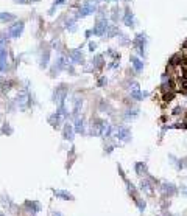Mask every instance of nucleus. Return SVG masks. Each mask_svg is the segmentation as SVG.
<instances>
[{
	"label": "nucleus",
	"mask_w": 187,
	"mask_h": 216,
	"mask_svg": "<svg viewBox=\"0 0 187 216\" xmlns=\"http://www.w3.org/2000/svg\"><path fill=\"white\" fill-rule=\"evenodd\" d=\"M131 96H133L134 100H143V98L148 96V93H147V92H140V90H137V92H131Z\"/></svg>",
	"instance_id": "6ab92c4d"
},
{
	"label": "nucleus",
	"mask_w": 187,
	"mask_h": 216,
	"mask_svg": "<svg viewBox=\"0 0 187 216\" xmlns=\"http://www.w3.org/2000/svg\"><path fill=\"white\" fill-rule=\"evenodd\" d=\"M24 25H25V23H24L22 20H20V22H16V23L9 28V31H8V33H9V36H11V38H14V39H16V38H19V36L22 34V31H24Z\"/></svg>",
	"instance_id": "39448f33"
},
{
	"label": "nucleus",
	"mask_w": 187,
	"mask_h": 216,
	"mask_svg": "<svg viewBox=\"0 0 187 216\" xmlns=\"http://www.w3.org/2000/svg\"><path fill=\"white\" fill-rule=\"evenodd\" d=\"M81 104H83V100H80L78 96L73 100V115H78V112H80V107H81Z\"/></svg>",
	"instance_id": "a211bd4d"
},
{
	"label": "nucleus",
	"mask_w": 187,
	"mask_h": 216,
	"mask_svg": "<svg viewBox=\"0 0 187 216\" xmlns=\"http://www.w3.org/2000/svg\"><path fill=\"white\" fill-rule=\"evenodd\" d=\"M11 20H14V16H13V14L0 13V22H11Z\"/></svg>",
	"instance_id": "aec40b11"
},
{
	"label": "nucleus",
	"mask_w": 187,
	"mask_h": 216,
	"mask_svg": "<svg viewBox=\"0 0 187 216\" xmlns=\"http://www.w3.org/2000/svg\"><path fill=\"white\" fill-rule=\"evenodd\" d=\"M66 95H67V89H66V86L56 87V90H55V95H53V98H55V103H56L58 106H62V104H64V100H66Z\"/></svg>",
	"instance_id": "7ed1b4c3"
},
{
	"label": "nucleus",
	"mask_w": 187,
	"mask_h": 216,
	"mask_svg": "<svg viewBox=\"0 0 187 216\" xmlns=\"http://www.w3.org/2000/svg\"><path fill=\"white\" fill-rule=\"evenodd\" d=\"M66 117H67V112H66V106L62 104V106H59V111H58L55 115H51V117L48 118V121H50V125H51V126H55V128H56V126H59V125H61V121H62Z\"/></svg>",
	"instance_id": "f257e3e1"
},
{
	"label": "nucleus",
	"mask_w": 187,
	"mask_h": 216,
	"mask_svg": "<svg viewBox=\"0 0 187 216\" xmlns=\"http://www.w3.org/2000/svg\"><path fill=\"white\" fill-rule=\"evenodd\" d=\"M75 131L78 134H84V120L83 118H77V121H75Z\"/></svg>",
	"instance_id": "f3484780"
},
{
	"label": "nucleus",
	"mask_w": 187,
	"mask_h": 216,
	"mask_svg": "<svg viewBox=\"0 0 187 216\" xmlns=\"http://www.w3.org/2000/svg\"><path fill=\"white\" fill-rule=\"evenodd\" d=\"M133 44H134L136 50L139 51V54L143 56V53H145V34H137Z\"/></svg>",
	"instance_id": "0eeeda50"
},
{
	"label": "nucleus",
	"mask_w": 187,
	"mask_h": 216,
	"mask_svg": "<svg viewBox=\"0 0 187 216\" xmlns=\"http://www.w3.org/2000/svg\"><path fill=\"white\" fill-rule=\"evenodd\" d=\"M94 11H95V5H94L92 2H86V3L80 8L78 17H84V16H88V14H92Z\"/></svg>",
	"instance_id": "6e6552de"
},
{
	"label": "nucleus",
	"mask_w": 187,
	"mask_h": 216,
	"mask_svg": "<svg viewBox=\"0 0 187 216\" xmlns=\"http://www.w3.org/2000/svg\"><path fill=\"white\" fill-rule=\"evenodd\" d=\"M64 138L66 140H73V128L70 125L64 126Z\"/></svg>",
	"instance_id": "dca6fc26"
},
{
	"label": "nucleus",
	"mask_w": 187,
	"mask_h": 216,
	"mask_svg": "<svg viewBox=\"0 0 187 216\" xmlns=\"http://www.w3.org/2000/svg\"><path fill=\"white\" fill-rule=\"evenodd\" d=\"M114 135L119 140H122V141H128L131 138V131L128 129L126 126H119V128H115V131H114Z\"/></svg>",
	"instance_id": "20e7f679"
},
{
	"label": "nucleus",
	"mask_w": 187,
	"mask_h": 216,
	"mask_svg": "<svg viewBox=\"0 0 187 216\" xmlns=\"http://www.w3.org/2000/svg\"><path fill=\"white\" fill-rule=\"evenodd\" d=\"M61 3H64V0H56V2H55V6H56V5H61Z\"/></svg>",
	"instance_id": "c85d7f7f"
},
{
	"label": "nucleus",
	"mask_w": 187,
	"mask_h": 216,
	"mask_svg": "<svg viewBox=\"0 0 187 216\" xmlns=\"http://www.w3.org/2000/svg\"><path fill=\"white\" fill-rule=\"evenodd\" d=\"M0 216H5V215H3V213H2V212H0Z\"/></svg>",
	"instance_id": "7c9ffc66"
},
{
	"label": "nucleus",
	"mask_w": 187,
	"mask_h": 216,
	"mask_svg": "<svg viewBox=\"0 0 187 216\" xmlns=\"http://www.w3.org/2000/svg\"><path fill=\"white\" fill-rule=\"evenodd\" d=\"M130 90L131 92H137V90H140V87L137 83H131V86H130Z\"/></svg>",
	"instance_id": "393cba45"
},
{
	"label": "nucleus",
	"mask_w": 187,
	"mask_h": 216,
	"mask_svg": "<svg viewBox=\"0 0 187 216\" xmlns=\"http://www.w3.org/2000/svg\"><path fill=\"white\" fill-rule=\"evenodd\" d=\"M161 190H162L164 194H168V196H173V194L176 193V188H175L172 183H162Z\"/></svg>",
	"instance_id": "ddd939ff"
},
{
	"label": "nucleus",
	"mask_w": 187,
	"mask_h": 216,
	"mask_svg": "<svg viewBox=\"0 0 187 216\" xmlns=\"http://www.w3.org/2000/svg\"><path fill=\"white\" fill-rule=\"evenodd\" d=\"M48 54H50V53H48V50H45V53H44V54H42V58H41V67H44V69H45L47 64H48Z\"/></svg>",
	"instance_id": "4be33fe9"
},
{
	"label": "nucleus",
	"mask_w": 187,
	"mask_h": 216,
	"mask_svg": "<svg viewBox=\"0 0 187 216\" xmlns=\"http://www.w3.org/2000/svg\"><path fill=\"white\" fill-rule=\"evenodd\" d=\"M17 104H19L20 109H27L28 107V104H30V95H28V92H20L17 95Z\"/></svg>",
	"instance_id": "423d86ee"
},
{
	"label": "nucleus",
	"mask_w": 187,
	"mask_h": 216,
	"mask_svg": "<svg viewBox=\"0 0 187 216\" xmlns=\"http://www.w3.org/2000/svg\"><path fill=\"white\" fill-rule=\"evenodd\" d=\"M53 216H61V215H59V213H56V212H55V215H53Z\"/></svg>",
	"instance_id": "c756f323"
},
{
	"label": "nucleus",
	"mask_w": 187,
	"mask_h": 216,
	"mask_svg": "<svg viewBox=\"0 0 187 216\" xmlns=\"http://www.w3.org/2000/svg\"><path fill=\"white\" fill-rule=\"evenodd\" d=\"M53 194H55L56 198H59V199H64V201H72V199H73V196H72L70 193L62 191V190H53Z\"/></svg>",
	"instance_id": "9d476101"
},
{
	"label": "nucleus",
	"mask_w": 187,
	"mask_h": 216,
	"mask_svg": "<svg viewBox=\"0 0 187 216\" xmlns=\"http://www.w3.org/2000/svg\"><path fill=\"white\" fill-rule=\"evenodd\" d=\"M140 188H142V191H145L147 194H151V193H153V188H151V185H150L148 182H142V183H140Z\"/></svg>",
	"instance_id": "412c9836"
},
{
	"label": "nucleus",
	"mask_w": 187,
	"mask_h": 216,
	"mask_svg": "<svg viewBox=\"0 0 187 216\" xmlns=\"http://www.w3.org/2000/svg\"><path fill=\"white\" fill-rule=\"evenodd\" d=\"M95 47H97V45H95V44H89V48H91V50H95Z\"/></svg>",
	"instance_id": "cd10ccee"
},
{
	"label": "nucleus",
	"mask_w": 187,
	"mask_h": 216,
	"mask_svg": "<svg viewBox=\"0 0 187 216\" xmlns=\"http://www.w3.org/2000/svg\"><path fill=\"white\" fill-rule=\"evenodd\" d=\"M111 132H112L111 125L103 121V123H101V128H100V135H101V137H104V138H108V137L111 135Z\"/></svg>",
	"instance_id": "9b49d317"
},
{
	"label": "nucleus",
	"mask_w": 187,
	"mask_h": 216,
	"mask_svg": "<svg viewBox=\"0 0 187 216\" xmlns=\"http://www.w3.org/2000/svg\"><path fill=\"white\" fill-rule=\"evenodd\" d=\"M69 56H70V59H72L75 64L83 62V53H81V51H78V50H72V51L69 53Z\"/></svg>",
	"instance_id": "f8f14e48"
},
{
	"label": "nucleus",
	"mask_w": 187,
	"mask_h": 216,
	"mask_svg": "<svg viewBox=\"0 0 187 216\" xmlns=\"http://www.w3.org/2000/svg\"><path fill=\"white\" fill-rule=\"evenodd\" d=\"M108 28H109V23H108V20H106V19H98L97 25L94 27L92 33L95 34V36H103V34H106Z\"/></svg>",
	"instance_id": "f03ea898"
},
{
	"label": "nucleus",
	"mask_w": 187,
	"mask_h": 216,
	"mask_svg": "<svg viewBox=\"0 0 187 216\" xmlns=\"http://www.w3.org/2000/svg\"><path fill=\"white\" fill-rule=\"evenodd\" d=\"M8 70V54L6 50H0V72Z\"/></svg>",
	"instance_id": "1a4fd4ad"
},
{
	"label": "nucleus",
	"mask_w": 187,
	"mask_h": 216,
	"mask_svg": "<svg viewBox=\"0 0 187 216\" xmlns=\"http://www.w3.org/2000/svg\"><path fill=\"white\" fill-rule=\"evenodd\" d=\"M131 64H133V67L136 69V72H142V69H143V62L140 61L139 58L131 56Z\"/></svg>",
	"instance_id": "2eb2a0df"
},
{
	"label": "nucleus",
	"mask_w": 187,
	"mask_h": 216,
	"mask_svg": "<svg viewBox=\"0 0 187 216\" xmlns=\"http://www.w3.org/2000/svg\"><path fill=\"white\" fill-rule=\"evenodd\" d=\"M25 205H27L28 208H35V212H39V204H38V202H30V201H27Z\"/></svg>",
	"instance_id": "5701e85b"
},
{
	"label": "nucleus",
	"mask_w": 187,
	"mask_h": 216,
	"mask_svg": "<svg viewBox=\"0 0 187 216\" xmlns=\"http://www.w3.org/2000/svg\"><path fill=\"white\" fill-rule=\"evenodd\" d=\"M123 22H125L126 27H134V17H133V13L130 9H126L125 17H123Z\"/></svg>",
	"instance_id": "4468645a"
},
{
	"label": "nucleus",
	"mask_w": 187,
	"mask_h": 216,
	"mask_svg": "<svg viewBox=\"0 0 187 216\" xmlns=\"http://www.w3.org/2000/svg\"><path fill=\"white\" fill-rule=\"evenodd\" d=\"M104 83H106V80H104V78H101V80H100V81H98V84H100V86H103V84H104Z\"/></svg>",
	"instance_id": "bb28decb"
},
{
	"label": "nucleus",
	"mask_w": 187,
	"mask_h": 216,
	"mask_svg": "<svg viewBox=\"0 0 187 216\" xmlns=\"http://www.w3.org/2000/svg\"><path fill=\"white\" fill-rule=\"evenodd\" d=\"M14 3H30V0H14Z\"/></svg>",
	"instance_id": "a878e982"
},
{
	"label": "nucleus",
	"mask_w": 187,
	"mask_h": 216,
	"mask_svg": "<svg viewBox=\"0 0 187 216\" xmlns=\"http://www.w3.org/2000/svg\"><path fill=\"white\" fill-rule=\"evenodd\" d=\"M136 171H137V174H143L147 170H145V165L143 163H137L136 165Z\"/></svg>",
	"instance_id": "b1692460"
}]
</instances>
